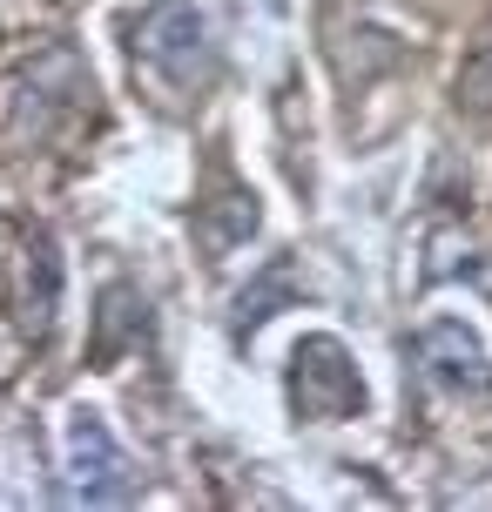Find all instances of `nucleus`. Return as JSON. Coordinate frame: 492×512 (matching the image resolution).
I'll list each match as a JSON object with an SVG mask.
<instances>
[{
  "mask_svg": "<svg viewBox=\"0 0 492 512\" xmlns=\"http://www.w3.org/2000/svg\"><path fill=\"white\" fill-rule=\"evenodd\" d=\"M135 492V472L122 459L115 432L102 425V411H75L68 418V479H61V499L68 506H122Z\"/></svg>",
  "mask_w": 492,
  "mask_h": 512,
  "instance_id": "nucleus-3",
  "label": "nucleus"
},
{
  "mask_svg": "<svg viewBox=\"0 0 492 512\" xmlns=\"http://www.w3.org/2000/svg\"><path fill=\"white\" fill-rule=\"evenodd\" d=\"M250 236H257V196L250 189H230L216 209H203V250L209 256H230Z\"/></svg>",
  "mask_w": 492,
  "mask_h": 512,
  "instance_id": "nucleus-8",
  "label": "nucleus"
},
{
  "mask_svg": "<svg viewBox=\"0 0 492 512\" xmlns=\"http://www.w3.org/2000/svg\"><path fill=\"white\" fill-rule=\"evenodd\" d=\"M54 317H61V256H54V236L34 230L21 256V331L34 344H48Z\"/></svg>",
  "mask_w": 492,
  "mask_h": 512,
  "instance_id": "nucleus-5",
  "label": "nucleus"
},
{
  "mask_svg": "<svg viewBox=\"0 0 492 512\" xmlns=\"http://www.w3.org/2000/svg\"><path fill=\"white\" fill-rule=\"evenodd\" d=\"M459 108L492 115V41H479V48L459 61Z\"/></svg>",
  "mask_w": 492,
  "mask_h": 512,
  "instance_id": "nucleus-10",
  "label": "nucleus"
},
{
  "mask_svg": "<svg viewBox=\"0 0 492 512\" xmlns=\"http://www.w3.org/2000/svg\"><path fill=\"white\" fill-rule=\"evenodd\" d=\"M290 405L304 425H337L364 411V378L337 337H304L290 351Z\"/></svg>",
  "mask_w": 492,
  "mask_h": 512,
  "instance_id": "nucleus-2",
  "label": "nucleus"
},
{
  "mask_svg": "<svg viewBox=\"0 0 492 512\" xmlns=\"http://www.w3.org/2000/svg\"><path fill=\"white\" fill-rule=\"evenodd\" d=\"M223 48H230V0H156L135 27V54L169 95L209 88Z\"/></svg>",
  "mask_w": 492,
  "mask_h": 512,
  "instance_id": "nucleus-1",
  "label": "nucleus"
},
{
  "mask_svg": "<svg viewBox=\"0 0 492 512\" xmlns=\"http://www.w3.org/2000/svg\"><path fill=\"white\" fill-rule=\"evenodd\" d=\"M472 270V236L459 223L425 236V263H418V283H445V277H466Z\"/></svg>",
  "mask_w": 492,
  "mask_h": 512,
  "instance_id": "nucleus-9",
  "label": "nucleus"
},
{
  "mask_svg": "<svg viewBox=\"0 0 492 512\" xmlns=\"http://www.w3.org/2000/svg\"><path fill=\"white\" fill-rule=\"evenodd\" d=\"M142 331H149V304L135 297L129 283H108V290H102V317H95V358L115 364Z\"/></svg>",
  "mask_w": 492,
  "mask_h": 512,
  "instance_id": "nucleus-6",
  "label": "nucleus"
},
{
  "mask_svg": "<svg viewBox=\"0 0 492 512\" xmlns=\"http://www.w3.org/2000/svg\"><path fill=\"white\" fill-rule=\"evenodd\" d=\"M290 297H304V277H297V263H290V256H270V270H263V277L236 297V331L270 324V317H277V304H290Z\"/></svg>",
  "mask_w": 492,
  "mask_h": 512,
  "instance_id": "nucleus-7",
  "label": "nucleus"
},
{
  "mask_svg": "<svg viewBox=\"0 0 492 512\" xmlns=\"http://www.w3.org/2000/svg\"><path fill=\"white\" fill-rule=\"evenodd\" d=\"M418 371L439 384V391H492V364H486V344L459 324V317H439L418 331Z\"/></svg>",
  "mask_w": 492,
  "mask_h": 512,
  "instance_id": "nucleus-4",
  "label": "nucleus"
}]
</instances>
